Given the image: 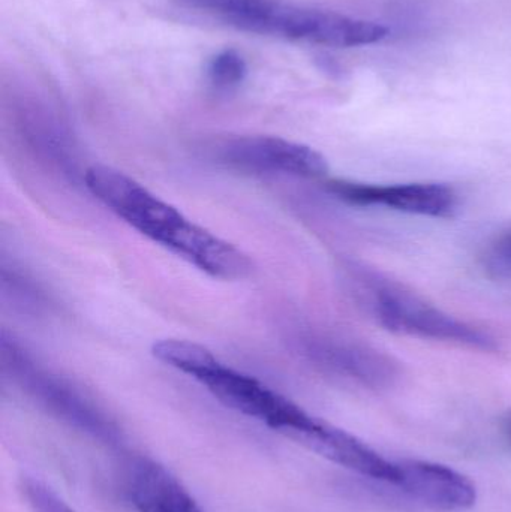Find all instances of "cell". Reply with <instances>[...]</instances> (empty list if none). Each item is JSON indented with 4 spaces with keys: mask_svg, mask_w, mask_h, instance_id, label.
Masks as SVG:
<instances>
[{
    "mask_svg": "<svg viewBox=\"0 0 511 512\" xmlns=\"http://www.w3.org/2000/svg\"><path fill=\"white\" fill-rule=\"evenodd\" d=\"M84 183L99 203L129 227L203 273L222 280H239L251 273L248 255L189 221L122 171L93 165L84 174Z\"/></svg>",
    "mask_w": 511,
    "mask_h": 512,
    "instance_id": "cell-1",
    "label": "cell"
},
{
    "mask_svg": "<svg viewBox=\"0 0 511 512\" xmlns=\"http://www.w3.org/2000/svg\"><path fill=\"white\" fill-rule=\"evenodd\" d=\"M152 354L167 366L200 382L222 405L294 441L317 423V418L305 409L258 379L221 363L212 351L198 343L165 339L153 345Z\"/></svg>",
    "mask_w": 511,
    "mask_h": 512,
    "instance_id": "cell-2",
    "label": "cell"
},
{
    "mask_svg": "<svg viewBox=\"0 0 511 512\" xmlns=\"http://www.w3.org/2000/svg\"><path fill=\"white\" fill-rule=\"evenodd\" d=\"M251 33L324 47L351 48L377 44L387 38L389 29L383 24L338 12L266 0L252 23Z\"/></svg>",
    "mask_w": 511,
    "mask_h": 512,
    "instance_id": "cell-3",
    "label": "cell"
},
{
    "mask_svg": "<svg viewBox=\"0 0 511 512\" xmlns=\"http://www.w3.org/2000/svg\"><path fill=\"white\" fill-rule=\"evenodd\" d=\"M372 310L378 321L395 333L459 343L486 351L495 348L494 339L485 331L447 315L413 292L392 283H375L372 286Z\"/></svg>",
    "mask_w": 511,
    "mask_h": 512,
    "instance_id": "cell-4",
    "label": "cell"
},
{
    "mask_svg": "<svg viewBox=\"0 0 511 512\" xmlns=\"http://www.w3.org/2000/svg\"><path fill=\"white\" fill-rule=\"evenodd\" d=\"M329 191L351 206L387 207L429 218H449L458 209V194L443 183L381 186L333 180L329 183Z\"/></svg>",
    "mask_w": 511,
    "mask_h": 512,
    "instance_id": "cell-5",
    "label": "cell"
},
{
    "mask_svg": "<svg viewBox=\"0 0 511 512\" xmlns=\"http://www.w3.org/2000/svg\"><path fill=\"white\" fill-rule=\"evenodd\" d=\"M222 161L240 170L320 179L329 171L326 158L312 147L279 137H243L222 147Z\"/></svg>",
    "mask_w": 511,
    "mask_h": 512,
    "instance_id": "cell-6",
    "label": "cell"
},
{
    "mask_svg": "<svg viewBox=\"0 0 511 512\" xmlns=\"http://www.w3.org/2000/svg\"><path fill=\"white\" fill-rule=\"evenodd\" d=\"M396 466L398 478L392 486L431 510L461 512L476 505L473 481L449 466L425 460H402Z\"/></svg>",
    "mask_w": 511,
    "mask_h": 512,
    "instance_id": "cell-7",
    "label": "cell"
},
{
    "mask_svg": "<svg viewBox=\"0 0 511 512\" xmlns=\"http://www.w3.org/2000/svg\"><path fill=\"white\" fill-rule=\"evenodd\" d=\"M296 442L305 445L318 456L344 466L356 474L392 486L398 478V466L372 450L365 442L345 430L336 429L318 420L312 429L303 433Z\"/></svg>",
    "mask_w": 511,
    "mask_h": 512,
    "instance_id": "cell-8",
    "label": "cell"
},
{
    "mask_svg": "<svg viewBox=\"0 0 511 512\" xmlns=\"http://www.w3.org/2000/svg\"><path fill=\"white\" fill-rule=\"evenodd\" d=\"M35 396L50 409L51 412L68 421L71 426L77 427L81 432L93 438L113 444L117 441L116 427L108 421L95 406L78 396L71 388L63 387L59 382L50 379H36L30 384Z\"/></svg>",
    "mask_w": 511,
    "mask_h": 512,
    "instance_id": "cell-9",
    "label": "cell"
},
{
    "mask_svg": "<svg viewBox=\"0 0 511 512\" xmlns=\"http://www.w3.org/2000/svg\"><path fill=\"white\" fill-rule=\"evenodd\" d=\"M248 75V63L237 50H222L207 63V78L216 90L236 89Z\"/></svg>",
    "mask_w": 511,
    "mask_h": 512,
    "instance_id": "cell-10",
    "label": "cell"
},
{
    "mask_svg": "<svg viewBox=\"0 0 511 512\" xmlns=\"http://www.w3.org/2000/svg\"><path fill=\"white\" fill-rule=\"evenodd\" d=\"M20 489L33 512H74L54 490L36 478L24 477Z\"/></svg>",
    "mask_w": 511,
    "mask_h": 512,
    "instance_id": "cell-11",
    "label": "cell"
},
{
    "mask_svg": "<svg viewBox=\"0 0 511 512\" xmlns=\"http://www.w3.org/2000/svg\"><path fill=\"white\" fill-rule=\"evenodd\" d=\"M488 267L500 276H511V230L503 234L489 249Z\"/></svg>",
    "mask_w": 511,
    "mask_h": 512,
    "instance_id": "cell-12",
    "label": "cell"
},
{
    "mask_svg": "<svg viewBox=\"0 0 511 512\" xmlns=\"http://www.w3.org/2000/svg\"><path fill=\"white\" fill-rule=\"evenodd\" d=\"M507 430H509L511 436V412L509 414V418H507Z\"/></svg>",
    "mask_w": 511,
    "mask_h": 512,
    "instance_id": "cell-13",
    "label": "cell"
}]
</instances>
